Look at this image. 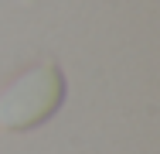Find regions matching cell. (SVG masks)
<instances>
[{
    "label": "cell",
    "mask_w": 160,
    "mask_h": 154,
    "mask_svg": "<svg viewBox=\"0 0 160 154\" xmlns=\"http://www.w3.org/2000/svg\"><path fill=\"white\" fill-rule=\"evenodd\" d=\"M65 103V75L55 62H41L0 89V130L21 134L41 127Z\"/></svg>",
    "instance_id": "6da1fadb"
}]
</instances>
